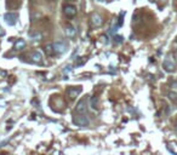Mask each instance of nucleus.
<instances>
[{"instance_id": "nucleus-1", "label": "nucleus", "mask_w": 177, "mask_h": 155, "mask_svg": "<svg viewBox=\"0 0 177 155\" xmlns=\"http://www.w3.org/2000/svg\"><path fill=\"white\" fill-rule=\"evenodd\" d=\"M163 68L165 69V71H168V73H172L176 68V58L174 53H169L166 55V57L163 62Z\"/></svg>"}, {"instance_id": "nucleus-2", "label": "nucleus", "mask_w": 177, "mask_h": 155, "mask_svg": "<svg viewBox=\"0 0 177 155\" xmlns=\"http://www.w3.org/2000/svg\"><path fill=\"white\" fill-rule=\"evenodd\" d=\"M73 122H74V125H77V126L86 127V126H89L90 120L87 119V116H85L84 114H79L73 118Z\"/></svg>"}, {"instance_id": "nucleus-3", "label": "nucleus", "mask_w": 177, "mask_h": 155, "mask_svg": "<svg viewBox=\"0 0 177 155\" xmlns=\"http://www.w3.org/2000/svg\"><path fill=\"white\" fill-rule=\"evenodd\" d=\"M87 107H89V102L87 98H83L78 102L77 107H75V110H77L78 114H85L87 112Z\"/></svg>"}, {"instance_id": "nucleus-4", "label": "nucleus", "mask_w": 177, "mask_h": 155, "mask_svg": "<svg viewBox=\"0 0 177 155\" xmlns=\"http://www.w3.org/2000/svg\"><path fill=\"white\" fill-rule=\"evenodd\" d=\"M4 19H5V22H6V24L15 25L18 19V15L16 12H7L4 15Z\"/></svg>"}, {"instance_id": "nucleus-5", "label": "nucleus", "mask_w": 177, "mask_h": 155, "mask_svg": "<svg viewBox=\"0 0 177 155\" xmlns=\"http://www.w3.org/2000/svg\"><path fill=\"white\" fill-rule=\"evenodd\" d=\"M52 45H53L55 53H57V55H62L67 51V45H65V43H63V41H58V43H55Z\"/></svg>"}, {"instance_id": "nucleus-6", "label": "nucleus", "mask_w": 177, "mask_h": 155, "mask_svg": "<svg viewBox=\"0 0 177 155\" xmlns=\"http://www.w3.org/2000/svg\"><path fill=\"white\" fill-rule=\"evenodd\" d=\"M81 91H83L81 86H73V87H69L67 92H68V96L70 98H75L77 96H79L80 94H81Z\"/></svg>"}, {"instance_id": "nucleus-7", "label": "nucleus", "mask_w": 177, "mask_h": 155, "mask_svg": "<svg viewBox=\"0 0 177 155\" xmlns=\"http://www.w3.org/2000/svg\"><path fill=\"white\" fill-rule=\"evenodd\" d=\"M102 23H103L102 17H101L98 13H92L91 15V24H92L94 27H101Z\"/></svg>"}, {"instance_id": "nucleus-8", "label": "nucleus", "mask_w": 177, "mask_h": 155, "mask_svg": "<svg viewBox=\"0 0 177 155\" xmlns=\"http://www.w3.org/2000/svg\"><path fill=\"white\" fill-rule=\"evenodd\" d=\"M64 13L67 17H74L75 15H77V7L74 6V5H67V6L64 7Z\"/></svg>"}, {"instance_id": "nucleus-9", "label": "nucleus", "mask_w": 177, "mask_h": 155, "mask_svg": "<svg viewBox=\"0 0 177 155\" xmlns=\"http://www.w3.org/2000/svg\"><path fill=\"white\" fill-rule=\"evenodd\" d=\"M30 58H32V62H33V63L43 64V56H41V53H40V52H38V51L33 52L32 56H30Z\"/></svg>"}, {"instance_id": "nucleus-10", "label": "nucleus", "mask_w": 177, "mask_h": 155, "mask_svg": "<svg viewBox=\"0 0 177 155\" xmlns=\"http://www.w3.org/2000/svg\"><path fill=\"white\" fill-rule=\"evenodd\" d=\"M65 34H67V37H69V38H74L75 34H77V29H75L73 25L68 24L67 27H65Z\"/></svg>"}, {"instance_id": "nucleus-11", "label": "nucleus", "mask_w": 177, "mask_h": 155, "mask_svg": "<svg viewBox=\"0 0 177 155\" xmlns=\"http://www.w3.org/2000/svg\"><path fill=\"white\" fill-rule=\"evenodd\" d=\"M24 47H26V41L24 40L19 39L18 41H16V44H15V50H23Z\"/></svg>"}, {"instance_id": "nucleus-12", "label": "nucleus", "mask_w": 177, "mask_h": 155, "mask_svg": "<svg viewBox=\"0 0 177 155\" xmlns=\"http://www.w3.org/2000/svg\"><path fill=\"white\" fill-rule=\"evenodd\" d=\"M45 52H46L49 56H52L55 53L53 51V45L52 44H47L46 46H45Z\"/></svg>"}, {"instance_id": "nucleus-13", "label": "nucleus", "mask_w": 177, "mask_h": 155, "mask_svg": "<svg viewBox=\"0 0 177 155\" xmlns=\"http://www.w3.org/2000/svg\"><path fill=\"white\" fill-rule=\"evenodd\" d=\"M19 5V3H13V0H7V3H6V6L9 7V10H12L15 7H17Z\"/></svg>"}, {"instance_id": "nucleus-14", "label": "nucleus", "mask_w": 177, "mask_h": 155, "mask_svg": "<svg viewBox=\"0 0 177 155\" xmlns=\"http://www.w3.org/2000/svg\"><path fill=\"white\" fill-rule=\"evenodd\" d=\"M97 106V98H96V96L95 97H92V100H91V108H92V109H96V107Z\"/></svg>"}, {"instance_id": "nucleus-15", "label": "nucleus", "mask_w": 177, "mask_h": 155, "mask_svg": "<svg viewBox=\"0 0 177 155\" xmlns=\"http://www.w3.org/2000/svg\"><path fill=\"white\" fill-rule=\"evenodd\" d=\"M114 39H115L117 43H121V41H123V37H115Z\"/></svg>"}, {"instance_id": "nucleus-16", "label": "nucleus", "mask_w": 177, "mask_h": 155, "mask_svg": "<svg viewBox=\"0 0 177 155\" xmlns=\"http://www.w3.org/2000/svg\"><path fill=\"white\" fill-rule=\"evenodd\" d=\"M4 35H5V30H4L1 27H0V38L4 37Z\"/></svg>"}, {"instance_id": "nucleus-17", "label": "nucleus", "mask_w": 177, "mask_h": 155, "mask_svg": "<svg viewBox=\"0 0 177 155\" xmlns=\"http://www.w3.org/2000/svg\"><path fill=\"white\" fill-rule=\"evenodd\" d=\"M172 89L175 91H177V82H174V84H172Z\"/></svg>"}, {"instance_id": "nucleus-18", "label": "nucleus", "mask_w": 177, "mask_h": 155, "mask_svg": "<svg viewBox=\"0 0 177 155\" xmlns=\"http://www.w3.org/2000/svg\"><path fill=\"white\" fill-rule=\"evenodd\" d=\"M174 56H175V58H176V59H177V51H176V52H175V53H174Z\"/></svg>"}, {"instance_id": "nucleus-19", "label": "nucleus", "mask_w": 177, "mask_h": 155, "mask_svg": "<svg viewBox=\"0 0 177 155\" xmlns=\"http://www.w3.org/2000/svg\"><path fill=\"white\" fill-rule=\"evenodd\" d=\"M69 1H77V0H69Z\"/></svg>"}, {"instance_id": "nucleus-20", "label": "nucleus", "mask_w": 177, "mask_h": 155, "mask_svg": "<svg viewBox=\"0 0 177 155\" xmlns=\"http://www.w3.org/2000/svg\"><path fill=\"white\" fill-rule=\"evenodd\" d=\"M176 104H177V100H176Z\"/></svg>"}, {"instance_id": "nucleus-21", "label": "nucleus", "mask_w": 177, "mask_h": 155, "mask_svg": "<svg viewBox=\"0 0 177 155\" xmlns=\"http://www.w3.org/2000/svg\"><path fill=\"white\" fill-rule=\"evenodd\" d=\"M176 130H177V126H176Z\"/></svg>"}]
</instances>
